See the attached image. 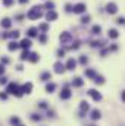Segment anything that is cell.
Masks as SVG:
<instances>
[{
  "mask_svg": "<svg viewBox=\"0 0 125 126\" xmlns=\"http://www.w3.org/2000/svg\"><path fill=\"white\" fill-rule=\"evenodd\" d=\"M41 16H43V10H41L40 6H34V7H31L30 12L27 13V18L31 19V21H35V19H38V18H41Z\"/></svg>",
  "mask_w": 125,
  "mask_h": 126,
  "instance_id": "1",
  "label": "cell"
},
{
  "mask_svg": "<svg viewBox=\"0 0 125 126\" xmlns=\"http://www.w3.org/2000/svg\"><path fill=\"white\" fill-rule=\"evenodd\" d=\"M6 93L7 94H13L16 95V97H22V91H21V87H18L15 82H10L9 85H7V88H6Z\"/></svg>",
  "mask_w": 125,
  "mask_h": 126,
  "instance_id": "2",
  "label": "cell"
},
{
  "mask_svg": "<svg viewBox=\"0 0 125 126\" xmlns=\"http://www.w3.org/2000/svg\"><path fill=\"white\" fill-rule=\"evenodd\" d=\"M61 41L66 48H71V44L74 43V38H72L71 32H62L61 34Z\"/></svg>",
  "mask_w": 125,
  "mask_h": 126,
  "instance_id": "3",
  "label": "cell"
},
{
  "mask_svg": "<svg viewBox=\"0 0 125 126\" xmlns=\"http://www.w3.org/2000/svg\"><path fill=\"white\" fill-rule=\"evenodd\" d=\"M85 9H87V6H85L84 3H78V4H75V6L72 7V10H74L75 13H84Z\"/></svg>",
  "mask_w": 125,
  "mask_h": 126,
  "instance_id": "4",
  "label": "cell"
},
{
  "mask_svg": "<svg viewBox=\"0 0 125 126\" xmlns=\"http://www.w3.org/2000/svg\"><path fill=\"white\" fill-rule=\"evenodd\" d=\"M106 10H107V13H110V15L116 13V12H118V6H116V3H107V4H106Z\"/></svg>",
  "mask_w": 125,
  "mask_h": 126,
  "instance_id": "5",
  "label": "cell"
},
{
  "mask_svg": "<svg viewBox=\"0 0 125 126\" xmlns=\"http://www.w3.org/2000/svg\"><path fill=\"white\" fill-rule=\"evenodd\" d=\"M87 94L91 95L94 101H100V100H102V94H100L99 91H96V90H88V91H87Z\"/></svg>",
  "mask_w": 125,
  "mask_h": 126,
  "instance_id": "6",
  "label": "cell"
},
{
  "mask_svg": "<svg viewBox=\"0 0 125 126\" xmlns=\"http://www.w3.org/2000/svg\"><path fill=\"white\" fill-rule=\"evenodd\" d=\"M21 91H22V94H31V91H32V84H31V82H27V84H24V85L21 87Z\"/></svg>",
  "mask_w": 125,
  "mask_h": 126,
  "instance_id": "7",
  "label": "cell"
},
{
  "mask_svg": "<svg viewBox=\"0 0 125 126\" xmlns=\"http://www.w3.org/2000/svg\"><path fill=\"white\" fill-rule=\"evenodd\" d=\"M77 67V60L75 59H68V62L65 64V69H68V70H74Z\"/></svg>",
  "mask_w": 125,
  "mask_h": 126,
  "instance_id": "8",
  "label": "cell"
},
{
  "mask_svg": "<svg viewBox=\"0 0 125 126\" xmlns=\"http://www.w3.org/2000/svg\"><path fill=\"white\" fill-rule=\"evenodd\" d=\"M80 109H81V113H80V116L83 117V116H85L84 113H85V111H88L90 106H88V103H87V101H81V104H80Z\"/></svg>",
  "mask_w": 125,
  "mask_h": 126,
  "instance_id": "9",
  "label": "cell"
},
{
  "mask_svg": "<svg viewBox=\"0 0 125 126\" xmlns=\"http://www.w3.org/2000/svg\"><path fill=\"white\" fill-rule=\"evenodd\" d=\"M31 44H32V43H31V40H30V38H24V40L19 43V47H22L24 50H28V48L31 47Z\"/></svg>",
  "mask_w": 125,
  "mask_h": 126,
  "instance_id": "10",
  "label": "cell"
},
{
  "mask_svg": "<svg viewBox=\"0 0 125 126\" xmlns=\"http://www.w3.org/2000/svg\"><path fill=\"white\" fill-rule=\"evenodd\" d=\"M66 69H65V64L62 62H56L55 63V72L56 73H63Z\"/></svg>",
  "mask_w": 125,
  "mask_h": 126,
  "instance_id": "11",
  "label": "cell"
},
{
  "mask_svg": "<svg viewBox=\"0 0 125 126\" xmlns=\"http://www.w3.org/2000/svg\"><path fill=\"white\" fill-rule=\"evenodd\" d=\"M46 19H47V21H56V19H58V13H56L55 10H49V12L46 13Z\"/></svg>",
  "mask_w": 125,
  "mask_h": 126,
  "instance_id": "12",
  "label": "cell"
},
{
  "mask_svg": "<svg viewBox=\"0 0 125 126\" xmlns=\"http://www.w3.org/2000/svg\"><path fill=\"white\" fill-rule=\"evenodd\" d=\"M71 95H72V93H71L68 88H63L62 91H61V98H62V100H69Z\"/></svg>",
  "mask_w": 125,
  "mask_h": 126,
  "instance_id": "13",
  "label": "cell"
},
{
  "mask_svg": "<svg viewBox=\"0 0 125 126\" xmlns=\"http://www.w3.org/2000/svg\"><path fill=\"white\" fill-rule=\"evenodd\" d=\"M27 35H28L30 38H34V37H37V35H38V30H37L35 27H31V28H28Z\"/></svg>",
  "mask_w": 125,
  "mask_h": 126,
  "instance_id": "14",
  "label": "cell"
},
{
  "mask_svg": "<svg viewBox=\"0 0 125 126\" xmlns=\"http://www.w3.org/2000/svg\"><path fill=\"white\" fill-rule=\"evenodd\" d=\"M0 24H1V27H3V28H6V30H7V28H10V27H12V21H10V19H9V18H3V19H1V22H0Z\"/></svg>",
  "mask_w": 125,
  "mask_h": 126,
  "instance_id": "15",
  "label": "cell"
},
{
  "mask_svg": "<svg viewBox=\"0 0 125 126\" xmlns=\"http://www.w3.org/2000/svg\"><path fill=\"white\" fill-rule=\"evenodd\" d=\"M83 84H84V81H83L80 76H77V78H74V79H72V85H74V87H77V88L83 87Z\"/></svg>",
  "mask_w": 125,
  "mask_h": 126,
  "instance_id": "16",
  "label": "cell"
},
{
  "mask_svg": "<svg viewBox=\"0 0 125 126\" xmlns=\"http://www.w3.org/2000/svg\"><path fill=\"white\" fill-rule=\"evenodd\" d=\"M55 90H56V84L50 82V84H47V85H46V93L52 94V93H55Z\"/></svg>",
  "mask_w": 125,
  "mask_h": 126,
  "instance_id": "17",
  "label": "cell"
},
{
  "mask_svg": "<svg viewBox=\"0 0 125 126\" xmlns=\"http://www.w3.org/2000/svg\"><path fill=\"white\" fill-rule=\"evenodd\" d=\"M18 47H19V43H16V41H10V43H9V46H7V48H9L10 51H15Z\"/></svg>",
  "mask_w": 125,
  "mask_h": 126,
  "instance_id": "18",
  "label": "cell"
},
{
  "mask_svg": "<svg viewBox=\"0 0 125 126\" xmlns=\"http://www.w3.org/2000/svg\"><path fill=\"white\" fill-rule=\"evenodd\" d=\"M93 81L96 82V84H99V85H102V84H104V78L102 76V75H96L93 78Z\"/></svg>",
  "mask_w": 125,
  "mask_h": 126,
  "instance_id": "19",
  "label": "cell"
},
{
  "mask_svg": "<svg viewBox=\"0 0 125 126\" xmlns=\"http://www.w3.org/2000/svg\"><path fill=\"white\" fill-rule=\"evenodd\" d=\"M28 60H30L31 63H37V62H38V54H37V53H30Z\"/></svg>",
  "mask_w": 125,
  "mask_h": 126,
  "instance_id": "20",
  "label": "cell"
},
{
  "mask_svg": "<svg viewBox=\"0 0 125 126\" xmlns=\"http://www.w3.org/2000/svg\"><path fill=\"white\" fill-rule=\"evenodd\" d=\"M40 79H41V81H44V82H46V81H49V79H52L50 72H43V73H41V76H40Z\"/></svg>",
  "mask_w": 125,
  "mask_h": 126,
  "instance_id": "21",
  "label": "cell"
},
{
  "mask_svg": "<svg viewBox=\"0 0 125 126\" xmlns=\"http://www.w3.org/2000/svg\"><path fill=\"white\" fill-rule=\"evenodd\" d=\"M107 35H109V38H118L119 37V32L116 31V30H109V32H107Z\"/></svg>",
  "mask_w": 125,
  "mask_h": 126,
  "instance_id": "22",
  "label": "cell"
},
{
  "mask_svg": "<svg viewBox=\"0 0 125 126\" xmlns=\"http://www.w3.org/2000/svg\"><path fill=\"white\" fill-rule=\"evenodd\" d=\"M84 73H85V76H87V78H91V79L97 75V73H96V70H93V69H87Z\"/></svg>",
  "mask_w": 125,
  "mask_h": 126,
  "instance_id": "23",
  "label": "cell"
},
{
  "mask_svg": "<svg viewBox=\"0 0 125 126\" xmlns=\"http://www.w3.org/2000/svg\"><path fill=\"white\" fill-rule=\"evenodd\" d=\"M91 119H93V120H99V119H100V111H99L97 109H94L93 111H91Z\"/></svg>",
  "mask_w": 125,
  "mask_h": 126,
  "instance_id": "24",
  "label": "cell"
},
{
  "mask_svg": "<svg viewBox=\"0 0 125 126\" xmlns=\"http://www.w3.org/2000/svg\"><path fill=\"white\" fill-rule=\"evenodd\" d=\"M19 123H21V119H19V117H16V116L10 117V125L16 126V125H19Z\"/></svg>",
  "mask_w": 125,
  "mask_h": 126,
  "instance_id": "25",
  "label": "cell"
},
{
  "mask_svg": "<svg viewBox=\"0 0 125 126\" xmlns=\"http://www.w3.org/2000/svg\"><path fill=\"white\" fill-rule=\"evenodd\" d=\"M100 31H102V27H100V25H94L93 28H91V32H93L94 35H99Z\"/></svg>",
  "mask_w": 125,
  "mask_h": 126,
  "instance_id": "26",
  "label": "cell"
},
{
  "mask_svg": "<svg viewBox=\"0 0 125 126\" xmlns=\"http://www.w3.org/2000/svg\"><path fill=\"white\" fill-rule=\"evenodd\" d=\"M37 30H40V31H43V32H47L49 31V25L47 24H40Z\"/></svg>",
  "mask_w": 125,
  "mask_h": 126,
  "instance_id": "27",
  "label": "cell"
},
{
  "mask_svg": "<svg viewBox=\"0 0 125 126\" xmlns=\"http://www.w3.org/2000/svg\"><path fill=\"white\" fill-rule=\"evenodd\" d=\"M104 46V41H91V47H103Z\"/></svg>",
  "mask_w": 125,
  "mask_h": 126,
  "instance_id": "28",
  "label": "cell"
},
{
  "mask_svg": "<svg viewBox=\"0 0 125 126\" xmlns=\"http://www.w3.org/2000/svg\"><path fill=\"white\" fill-rule=\"evenodd\" d=\"M7 34H9V37H10V38H15V40H16V38H19V35H21V32H19V31H12V32H7Z\"/></svg>",
  "mask_w": 125,
  "mask_h": 126,
  "instance_id": "29",
  "label": "cell"
},
{
  "mask_svg": "<svg viewBox=\"0 0 125 126\" xmlns=\"http://www.w3.org/2000/svg\"><path fill=\"white\" fill-rule=\"evenodd\" d=\"M28 56H30V51L28 50H24L22 54H21V60H28Z\"/></svg>",
  "mask_w": 125,
  "mask_h": 126,
  "instance_id": "30",
  "label": "cell"
},
{
  "mask_svg": "<svg viewBox=\"0 0 125 126\" xmlns=\"http://www.w3.org/2000/svg\"><path fill=\"white\" fill-rule=\"evenodd\" d=\"M31 120H34V122H40V120H41V116H40V114L32 113V114H31Z\"/></svg>",
  "mask_w": 125,
  "mask_h": 126,
  "instance_id": "31",
  "label": "cell"
},
{
  "mask_svg": "<svg viewBox=\"0 0 125 126\" xmlns=\"http://www.w3.org/2000/svg\"><path fill=\"white\" fill-rule=\"evenodd\" d=\"M88 22H90V16L88 15H85V16L81 18V24H88Z\"/></svg>",
  "mask_w": 125,
  "mask_h": 126,
  "instance_id": "32",
  "label": "cell"
},
{
  "mask_svg": "<svg viewBox=\"0 0 125 126\" xmlns=\"http://www.w3.org/2000/svg\"><path fill=\"white\" fill-rule=\"evenodd\" d=\"M46 7H47L49 10H53V7H55V3H53V1H47V3H46Z\"/></svg>",
  "mask_w": 125,
  "mask_h": 126,
  "instance_id": "33",
  "label": "cell"
},
{
  "mask_svg": "<svg viewBox=\"0 0 125 126\" xmlns=\"http://www.w3.org/2000/svg\"><path fill=\"white\" fill-rule=\"evenodd\" d=\"M87 62H88V59H87L85 56H81V57H80V63H81V64H85Z\"/></svg>",
  "mask_w": 125,
  "mask_h": 126,
  "instance_id": "34",
  "label": "cell"
},
{
  "mask_svg": "<svg viewBox=\"0 0 125 126\" xmlns=\"http://www.w3.org/2000/svg\"><path fill=\"white\" fill-rule=\"evenodd\" d=\"M3 4L9 7V6H12V4H13V0H3Z\"/></svg>",
  "mask_w": 125,
  "mask_h": 126,
  "instance_id": "35",
  "label": "cell"
},
{
  "mask_svg": "<svg viewBox=\"0 0 125 126\" xmlns=\"http://www.w3.org/2000/svg\"><path fill=\"white\" fill-rule=\"evenodd\" d=\"M7 82V78H4V76H0V85H4Z\"/></svg>",
  "mask_w": 125,
  "mask_h": 126,
  "instance_id": "36",
  "label": "cell"
},
{
  "mask_svg": "<svg viewBox=\"0 0 125 126\" xmlns=\"http://www.w3.org/2000/svg\"><path fill=\"white\" fill-rule=\"evenodd\" d=\"M116 24H119V25L125 24V18H118V19H116Z\"/></svg>",
  "mask_w": 125,
  "mask_h": 126,
  "instance_id": "37",
  "label": "cell"
},
{
  "mask_svg": "<svg viewBox=\"0 0 125 126\" xmlns=\"http://www.w3.org/2000/svg\"><path fill=\"white\" fill-rule=\"evenodd\" d=\"M0 62H1V64H7V63H9V59H7V57H1Z\"/></svg>",
  "mask_w": 125,
  "mask_h": 126,
  "instance_id": "38",
  "label": "cell"
},
{
  "mask_svg": "<svg viewBox=\"0 0 125 126\" xmlns=\"http://www.w3.org/2000/svg\"><path fill=\"white\" fill-rule=\"evenodd\" d=\"M0 100H7V93H0Z\"/></svg>",
  "mask_w": 125,
  "mask_h": 126,
  "instance_id": "39",
  "label": "cell"
},
{
  "mask_svg": "<svg viewBox=\"0 0 125 126\" xmlns=\"http://www.w3.org/2000/svg\"><path fill=\"white\" fill-rule=\"evenodd\" d=\"M46 40H47V38H46V35H44V34H43V35H40V43H43V44H44V43H46Z\"/></svg>",
  "mask_w": 125,
  "mask_h": 126,
  "instance_id": "40",
  "label": "cell"
},
{
  "mask_svg": "<svg viewBox=\"0 0 125 126\" xmlns=\"http://www.w3.org/2000/svg\"><path fill=\"white\" fill-rule=\"evenodd\" d=\"M38 107H41V109H47V104H46V101H41V103L38 104Z\"/></svg>",
  "mask_w": 125,
  "mask_h": 126,
  "instance_id": "41",
  "label": "cell"
},
{
  "mask_svg": "<svg viewBox=\"0 0 125 126\" xmlns=\"http://www.w3.org/2000/svg\"><path fill=\"white\" fill-rule=\"evenodd\" d=\"M65 56V50H59L58 51V57H63Z\"/></svg>",
  "mask_w": 125,
  "mask_h": 126,
  "instance_id": "42",
  "label": "cell"
},
{
  "mask_svg": "<svg viewBox=\"0 0 125 126\" xmlns=\"http://www.w3.org/2000/svg\"><path fill=\"white\" fill-rule=\"evenodd\" d=\"M65 9H66V12H72V6H71V4H66Z\"/></svg>",
  "mask_w": 125,
  "mask_h": 126,
  "instance_id": "43",
  "label": "cell"
},
{
  "mask_svg": "<svg viewBox=\"0 0 125 126\" xmlns=\"http://www.w3.org/2000/svg\"><path fill=\"white\" fill-rule=\"evenodd\" d=\"M4 70H6V67H4L3 64H0V75H3V73H4Z\"/></svg>",
  "mask_w": 125,
  "mask_h": 126,
  "instance_id": "44",
  "label": "cell"
},
{
  "mask_svg": "<svg viewBox=\"0 0 125 126\" xmlns=\"http://www.w3.org/2000/svg\"><path fill=\"white\" fill-rule=\"evenodd\" d=\"M47 116H49V117H55V113H53V111H50V110H49V111H47Z\"/></svg>",
  "mask_w": 125,
  "mask_h": 126,
  "instance_id": "45",
  "label": "cell"
},
{
  "mask_svg": "<svg viewBox=\"0 0 125 126\" xmlns=\"http://www.w3.org/2000/svg\"><path fill=\"white\" fill-rule=\"evenodd\" d=\"M121 98H122V101L125 103V91H122V93H121Z\"/></svg>",
  "mask_w": 125,
  "mask_h": 126,
  "instance_id": "46",
  "label": "cell"
},
{
  "mask_svg": "<svg viewBox=\"0 0 125 126\" xmlns=\"http://www.w3.org/2000/svg\"><path fill=\"white\" fill-rule=\"evenodd\" d=\"M16 69H18V70H19V72H21V70H22V69H24V67H22V64H18V66H16Z\"/></svg>",
  "mask_w": 125,
  "mask_h": 126,
  "instance_id": "47",
  "label": "cell"
},
{
  "mask_svg": "<svg viewBox=\"0 0 125 126\" xmlns=\"http://www.w3.org/2000/svg\"><path fill=\"white\" fill-rule=\"evenodd\" d=\"M18 1H19L21 4H25V3H28V0H18Z\"/></svg>",
  "mask_w": 125,
  "mask_h": 126,
  "instance_id": "48",
  "label": "cell"
},
{
  "mask_svg": "<svg viewBox=\"0 0 125 126\" xmlns=\"http://www.w3.org/2000/svg\"><path fill=\"white\" fill-rule=\"evenodd\" d=\"M116 48H118V46H115V44H113V46H112V47H110V50H113V51H115V50H116Z\"/></svg>",
  "mask_w": 125,
  "mask_h": 126,
  "instance_id": "49",
  "label": "cell"
},
{
  "mask_svg": "<svg viewBox=\"0 0 125 126\" xmlns=\"http://www.w3.org/2000/svg\"><path fill=\"white\" fill-rule=\"evenodd\" d=\"M16 126H24V125H21V123H19V125H16Z\"/></svg>",
  "mask_w": 125,
  "mask_h": 126,
  "instance_id": "50",
  "label": "cell"
},
{
  "mask_svg": "<svg viewBox=\"0 0 125 126\" xmlns=\"http://www.w3.org/2000/svg\"><path fill=\"white\" fill-rule=\"evenodd\" d=\"M88 126H94V125H88Z\"/></svg>",
  "mask_w": 125,
  "mask_h": 126,
  "instance_id": "51",
  "label": "cell"
}]
</instances>
